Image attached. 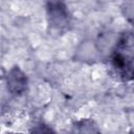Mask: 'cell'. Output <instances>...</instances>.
Returning a JSON list of instances; mask_svg holds the SVG:
<instances>
[{"label": "cell", "mask_w": 134, "mask_h": 134, "mask_svg": "<svg viewBox=\"0 0 134 134\" xmlns=\"http://www.w3.org/2000/svg\"><path fill=\"white\" fill-rule=\"evenodd\" d=\"M8 134V133H7ZM9 134H19V133H9Z\"/></svg>", "instance_id": "obj_7"}, {"label": "cell", "mask_w": 134, "mask_h": 134, "mask_svg": "<svg viewBox=\"0 0 134 134\" xmlns=\"http://www.w3.org/2000/svg\"><path fill=\"white\" fill-rule=\"evenodd\" d=\"M46 14L49 26L57 31H64L70 26L71 16L63 2L54 1L46 3Z\"/></svg>", "instance_id": "obj_2"}, {"label": "cell", "mask_w": 134, "mask_h": 134, "mask_svg": "<svg viewBox=\"0 0 134 134\" xmlns=\"http://www.w3.org/2000/svg\"><path fill=\"white\" fill-rule=\"evenodd\" d=\"M27 76L18 66H14L6 74V86L10 94L20 95L27 88Z\"/></svg>", "instance_id": "obj_3"}, {"label": "cell", "mask_w": 134, "mask_h": 134, "mask_svg": "<svg viewBox=\"0 0 134 134\" xmlns=\"http://www.w3.org/2000/svg\"><path fill=\"white\" fill-rule=\"evenodd\" d=\"M30 134H58V133L50 126L44 122H39L31 128Z\"/></svg>", "instance_id": "obj_5"}, {"label": "cell", "mask_w": 134, "mask_h": 134, "mask_svg": "<svg viewBox=\"0 0 134 134\" xmlns=\"http://www.w3.org/2000/svg\"><path fill=\"white\" fill-rule=\"evenodd\" d=\"M111 61L118 76L125 81L134 80V37L130 32H125L119 37Z\"/></svg>", "instance_id": "obj_1"}, {"label": "cell", "mask_w": 134, "mask_h": 134, "mask_svg": "<svg viewBox=\"0 0 134 134\" xmlns=\"http://www.w3.org/2000/svg\"><path fill=\"white\" fill-rule=\"evenodd\" d=\"M77 134H99V131L91 119H82L76 124Z\"/></svg>", "instance_id": "obj_4"}, {"label": "cell", "mask_w": 134, "mask_h": 134, "mask_svg": "<svg viewBox=\"0 0 134 134\" xmlns=\"http://www.w3.org/2000/svg\"><path fill=\"white\" fill-rule=\"evenodd\" d=\"M121 12L125 18L134 25V2H125L121 5Z\"/></svg>", "instance_id": "obj_6"}]
</instances>
